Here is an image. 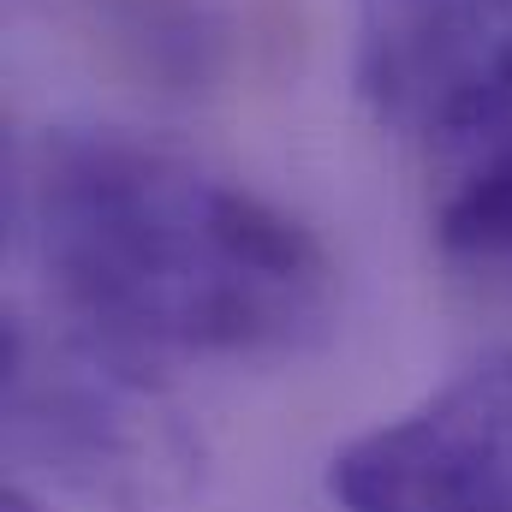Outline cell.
Returning a JSON list of instances; mask_svg holds the SVG:
<instances>
[{"instance_id":"obj_5","label":"cell","mask_w":512,"mask_h":512,"mask_svg":"<svg viewBox=\"0 0 512 512\" xmlns=\"http://www.w3.org/2000/svg\"><path fill=\"white\" fill-rule=\"evenodd\" d=\"M435 239L453 262H465L489 280H512V137L489 143V155L441 203Z\"/></svg>"},{"instance_id":"obj_3","label":"cell","mask_w":512,"mask_h":512,"mask_svg":"<svg viewBox=\"0 0 512 512\" xmlns=\"http://www.w3.org/2000/svg\"><path fill=\"white\" fill-rule=\"evenodd\" d=\"M352 84L405 143L512 137V0H352Z\"/></svg>"},{"instance_id":"obj_1","label":"cell","mask_w":512,"mask_h":512,"mask_svg":"<svg viewBox=\"0 0 512 512\" xmlns=\"http://www.w3.org/2000/svg\"><path fill=\"white\" fill-rule=\"evenodd\" d=\"M6 209L42 304L155 364H286L334 334L328 245L251 179L179 143L42 126L12 149Z\"/></svg>"},{"instance_id":"obj_4","label":"cell","mask_w":512,"mask_h":512,"mask_svg":"<svg viewBox=\"0 0 512 512\" xmlns=\"http://www.w3.org/2000/svg\"><path fill=\"white\" fill-rule=\"evenodd\" d=\"M328 501L334 512H512V346L340 441Z\"/></svg>"},{"instance_id":"obj_2","label":"cell","mask_w":512,"mask_h":512,"mask_svg":"<svg viewBox=\"0 0 512 512\" xmlns=\"http://www.w3.org/2000/svg\"><path fill=\"white\" fill-rule=\"evenodd\" d=\"M6 453L72 512H185L209 441L161 364L36 304L6 316Z\"/></svg>"},{"instance_id":"obj_6","label":"cell","mask_w":512,"mask_h":512,"mask_svg":"<svg viewBox=\"0 0 512 512\" xmlns=\"http://www.w3.org/2000/svg\"><path fill=\"white\" fill-rule=\"evenodd\" d=\"M0 512H60V507H54L42 489H30V483H18V477H12V483H6V501H0Z\"/></svg>"}]
</instances>
